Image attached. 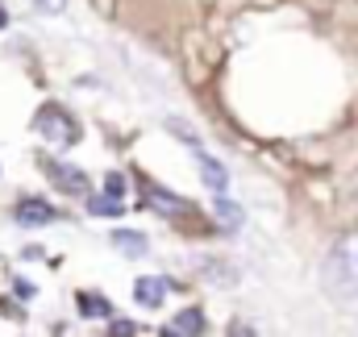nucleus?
<instances>
[{
	"instance_id": "nucleus-3",
	"label": "nucleus",
	"mask_w": 358,
	"mask_h": 337,
	"mask_svg": "<svg viewBox=\"0 0 358 337\" xmlns=\"http://www.w3.org/2000/svg\"><path fill=\"white\" fill-rule=\"evenodd\" d=\"M13 217H17L21 225L38 229V225L59 221V208H55V204H46V200H38V196H21V200H17V208H13Z\"/></svg>"
},
{
	"instance_id": "nucleus-14",
	"label": "nucleus",
	"mask_w": 358,
	"mask_h": 337,
	"mask_svg": "<svg viewBox=\"0 0 358 337\" xmlns=\"http://www.w3.org/2000/svg\"><path fill=\"white\" fill-rule=\"evenodd\" d=\"M34 8H38V13H63L67 0H34Z\"/></svg>"
},
{
	"instance_id": "nucleus-10",
	"label": "nucleus",
	"mask_w": 358,
	"mask_h": 337,
	"mask_svg": "<svg viewBox=\"0 0 358 337\" xmlns=\"http://www.w3.org/2000/svg\"><path fill=\"white\" fill-rule=\"evenodd\" d=\"M113 246H121L125 254H146V238L134 229H113Z\"/></svg>"
},
{
	"instance_id": "nucleus-6",
	"label": "nucleus",
	"mask_w": 358,
	"mask_h": 337,
	"mask_svg": "<svg viewBox=\"0 0 358 337\" xmlns=\"http://www.w3.org/2000/svg\"><path fill=\"white\" fill-rule=\"evenodd\" d=\"M142 192H146V204H150V208H159V213H167V217H176V213L187 208L179 196H171L167 187H159V183H150V179H142Z\"/></svg>"
},
{
	"instance_id": "nucleus-8",
	"label": "nucleus",
	"mask_w": 358,
	"mask_h": 337,
	"mask_svg": "<svg viewBox=\"0 0 358 337\" xmlns=\"http://www.w3.org/2000/svg\"><path fill=\"white\" fill-rule=\"evenodd\" d=\"M167 329H176L179 337H200L204 334V313L200 308H183V313H176V321Z\"/></svg>"
},
{
	"instance_id": "nucleus-5",
	"label": "nucleus",
	"mask_w": 358,
	"mask_h": 337,
	"mask_svg": "<svg viewBox=\"0 0 358 337\" xmlns=\"http://www.w3.org/2000/svg\"><path fill=\"white\" fill-rule=\"evenodd\" d=\"M163 296H167V279H159V275H142V279L134 283V300H138L142 308H159Z\"/></svg>"
},
{
	"instance_id": "nucleus-15",
	"label": "nucleus",
	"mask_w": 358,
	"mask_h": 337,
	"mask_svg": "<svg viewBox=\"0 0 358 337\" xmlns=\"http://www.w3.org/2000/svg\"><path fill=\"white\" fill-rule=\"evenodd\" d=\"M113 337H134V325H129V321H117V325H113Z\"/></svg>"
},
{
	"instance_id": "nucleus-12",
	"label": "nucleus",
	"mask_w": 358,
	"mask_h": 337,
	"mask_svg": "<svg viewBox=\"0 0 358 337\" xmlns=\"http://www.w3.org/2000/svg\"><path fill=\"white\" fill-rule=\"evenodd\" d=\"M88 208L96 213V217H121V213H125V204H121V200H104V196H92Z\"/></svg>"
},
{
	"instance_id": "nucleus-4",
	"label": "nucleus",
	"mask_w": 358,
	"mask_h": 337,
	"mask_svg": "<svg viewBox=\"0 0 358 337\" xmlns=\"http://www.w3.org/2000/svg\"><path fill=\"white\" fill-rule=\"evenodd\" d=\"M38 167H42V175H50L63 192H71V196H88V175H84V171L63 167V163H55V159H42Z\"/></svg>"
},
{
	"instance_id": "nucleus-9",
	"label": "nucleus",
	"mask_w": 358,
	"mask_h": 337,
	"mask_svg": "<svg viewBox=\"0 0 358 337\" xmlns=\"http://www.w3.org/2000/svg\"><path fill=\"white\" fill-rule=\"evenodd\" d=\"M76 308H80V317H113V304L104 296H96V292H80Z\"/></svg>"
},
{
	"instance_id": "nucleus-13",
	"label": "nucleus",
	"mask_w": 358,
	"mask_h": 337,
	"mask_svg": "<svg viewBox=\"0 0 358 337\" xmlns=\"http://www.w3.org/2000/svg\"><path fill=\"white\" fill-rule=\"evenodd\" d=\"M104 187H108V196H113V200H117V196H125V175H121V171H108Z\"/></svg>"
},
{
	"instance_id": "nucleus-1",
	"label": "nucleus",
	"mask_w": 358,
	"mask_h": 337,
	"mask_svg": "<svg viewBox=\"0 0 358 337\" xmlns=\"http://www.w3.org/2000/svg\"><path fill=\"white\" fill-rule=\"evenodd\" d=\"M325 287L334 296H358V234L342 238L325 258Z\"/></svg>"
},
{
	"instance_id": "nucleus-2",
	"label": "nucleus",
	"mask_w": 358,
	"mask_h": 337,
	"mask_svg": "<svg viewBox=\"0 0 358 337\" xmlns=\"http://www.w3.org/2000/svg\"><path fill=\"white\" fill-rule=\"evenodd\" d=\"M34 129H38L42 138H50V142H59V146H76V142H80V125H76L59 104H46V108L34 117Z\"/></svg>"
},
{
	"instance_id": "nucleus-16",
	"label": "nucleus",
	"mask_w": 358,
	"mask_h": 337,
	"mask_svg": "<svg viewBox=\"0 0 358 337\" xmlns=\"http://www.w3.org/2000/svg\"><path fill=\"white\" fill-rule=\"evenodd\" d=\"M229 337H255V329H250V325H242V321H238V325H234V329H229Z\"/></svg>"
},
{
	"instance_id": "nucleus-11",
	"label": "nucleus",
	"mask_w": 358,
	"mask_h": 337,
	"mask_svg": "<svg viewBox=\"0 0 358 337\" xmlns=\"http://www.w3.org/2000/svg\"><path fill=\"white\" fill-rule=\"evenodd\" d=\"M213 208H217V217L225 221V229H238V225H242V208H238L234 200H225V196H213Z\"/></svg>"
},
{
	"instance_id": "nucleus-18",
	"label": "nucleus",
	"mask_w": 358,
	"mask_h": 337,
	"mask_svg": "<svg viewBox=\"0 0 358 337\" xmlns=\"http://www.w3.org/2000/svg\"><path fill=\"white\" fill-rule=\"evenodd\" d=\"M4 21H8V17H4V8H0V29H4Z\"/></svg>"
},
{
	"instance_id": "nucleus-17",
	"label": "nucleus",
	"mask_w": 358,
	"mask_h": 337,
	"mask_svg": "<svg viewBox=\"0 0 358 337\" xmlns=\"http://www.w3.org/2000/svg\"><path fill=\"white\" fill-rule=\"evenodd\" d=\"M163 337H179V334H176V329H163Z\"/></svg>"
},
{
	"instance_id": "nucleus-7",
	"label": "nucleus",
	"mask_w": 358,
	"mask_h": 337,
	"mask_svg": "<svg viewBox=\"0 0 358 337\" xmlns=\"http://www.w3.org/2000/svg\"><path fill=\"white\" fill-rule=\"evenodd\" d=\"M200 179L213 187V196H225V187H229V175H225V167L213 155H200Z\"/></svg>"
}]
</instances>
